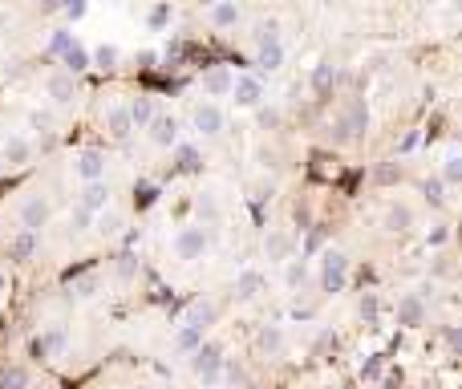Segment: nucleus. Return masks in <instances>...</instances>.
I'll return each mask as SVG.
<instances>
[{"mask_svg": "<svg viewBox=\"0 0 462 389\" xmlns=\"http://www.w3.org/2000/svg\"><path fill=\"white\" fill-rule=\"evenodd\" d=\"M33 248H37V235H33V231H21V235L12 239V259H29Z\"/></svg>", "mask_w": 462, "mask_h": 389, "instance_id": "4be33fe9", "label": "nucleus"}, {"mask_svg": "<svg viewBox=\"0 0 462 389\" xmlns=\"http://www.w3.org/2000/svg\"><path fill=\"white\" fill-rule=\"evenodd\" d=\"M256 345L264 349V353H276L280 345H284V337H280L276 325H268V329H260V337H256Z\"/></svg>", "mask_w": 462, "mask_h": 389, "instance_id": "393cba45", "label": "nucleus"}, {"mask_svg": "<svg viewBox=\"0 0 462 389\" xmlns=\"http://www.w3.org/2000/svg\"><path fill=\"white\" fill-rule=\"evenodd\" d=\"M349 389H353V386H349Z\"/></svg>", "mask_w": 462, "mask_h": 389, "instance_id": "864d4df0", "label": "nucleus"}, {"mask_svg": "<svg viewBox=\"0 0 462 389\" xmlns=\"http://www.w3.org/2000/svg\"><path fill=\"white\" fill-rule=\"evenodd\" d=\"M65 65H69L73 73H82V69L90 65V53H86L82 45H69V49H65Z\"/></svg>", "mask_w": 462, "mask_h": 389, "instance_id": "a878e982", "label": "nucleus"}, {"mask_svg": "<svg viewBox=\"0 0 462 389\" xmlns=\"http://www.w3.org/2000/svg\"><path fill=\"white\" fill-rule=\"evenodd\" d=\"M25 381H29L25 369H16V365L12 369H0V389H25Z\"/></svg>", "mask_w": 462, "mask_h": 389, "instance_id": "cd10ccee", "label": "nucleus"}, {"mask_svg": "<svg viewBox=\"0 0 462 389\" xmlns=\"http://www.w3.org/2000/svg\"><path fill=\"white\" fill-rule=\"evenodd\" d=\"M93 288H97L93 280H82V284H77V296H93Z\"/></svg>", "mask_w": 462, "mask_h": 389, "instance_id": "de8ad7c7", "label": "nucleus"}, {"mask_svg": "<svg viewBox=\"0 0 462 389\" xmlns=\"http://www.w3.org/2000/svg\"><path fill=\"white\" fill-rule=\"evenodd\" d=\"M381 373V357H369L365 365H361V377H377Z\"/></svg>", "mask_w": 462, "mask_h": 389, "instance_id": "e433bc0d", "label": "nucleus"}, {"mask_svg": "<svg viewBox=\"0 0 462 389\" xmlns=\"http://www.w3.org/2000/svg\"><path fill=\"white\" fill-rule=\"evenodd\" d=\"M110 134H114V138H126V134H130V114H126V106L110 110Z\"/></svg>", "mask_w": 462, "mask_h": 389, "instance_id": "b1692460", "label": "nucleus"}, {"mask_svg": "<svg viewBox=\"0 0 462 389\" xmlns=\"http://www.w3.org/2000/svg\"><path fill=\"white\" fill-rule=\"evenodd\" d=\"M45 219H49V207L41 199H25V203H21V223H25V231L37 235V227H45Z\"/></svg>", "mask_w": 462, "mask_h": 389, "instance_id": "0eeeda50", "label": "nucleus"}, {"mask_svg": "<svg viewBox=\"0 0 462 389\" xmlns=\"http://www.w3.org/2000/svg\"><path fill=\"white\" fill-rule=\"evenodd\" d=\"M345 280H349V259H345V252H324V263H321V284L324 292H341L345 288Z\"/></svg>", "mask_w": 462, "mask_h": 389, "instance_id": "f03ea898", "label": "nucleus"}, {"mask_svg": "<svg viewBox=\"0 0 462 389\" xmlns=\"http://www.w3.org/2000/svg\"><path fill=\"white\" fill-rule=\"evenodd\" d=\"M106 203H110V187H106V182H86V191H82V207L93 215V211H101Z\"/></svg>", "mask_w": 462, "mask_h": 389, "instance_id": "1a4fd4ad", "label": "nucleus"}, {"mask_svg": "<svg viewBox=\"0 0 462 389\" xmlns=\"http://www.w3.org/2000/svg\"><path fill=\"white\" fill-rule=\"evenodd\" d=\"M365 130H369V106L365 102H353L341 118H337V130H332V138L345 146V142H357V138H365Z\"/></svg>", "mask_w": 462, "mask_h": 389, "instance_id": "f257e3e1", "label": "nucleus"}, {"mask_svg": "<svg viewBox=\"0 0 462 389\" xmlns=\"http://www.w3.org/2000/svg\"><path fill=\"white\" fill-rule=\"evenodd\" d=\"M442 174H446V182H459V178H462V163H459V154H446V171H442Z\"/></svg>", "mask_w": 462, "mask_h": 389, "instance_id": "473e14b6", "label": "nucleus"}, {"mask_svg": "<svg viewBox=\"0 0 462 389\" xmlns=\"http://www.w3.org/2000/svg\"><path fill=\"white\" fill-rule=\"evenodd\" d=\"M243 389H260V386H243Z\"/></svg>", "mask_w": 462, "mask_h": 389, "instance_id": "3c124183", "label": "nucleus"}, {"mask_svg": "<svg viewBox=\"0 0 462 389\" xmlns=\"http://www.w3.org/2000/svg\"><path fill=\"white\" fill-rule=\"evenodd\" d=\"M199 207H203V215H207V219H215V215H219V211H215V203H211V199H203V203H199Z\"/></svg>", "mask_w": 462, "mask_h": 389, "instance_id": "09e8293b", "label": "nucleus"}, {"mask_svg": "<svg viewBox=\"0 0 462 389\" xmlns=\"http://www.w3.org/2000/svg\"><path fill=\"white\" fill-rule=\"evenodd\" d=\"M203 89L211 93V97H219V93H228L231 89V73L223 69V65H215V69H207L203 73Z\"/></svg>", "mask_w": 462, "mask_h": 389, "instance_id": "f8f14e48", "label": "nucleus"}, {"mask_svg": "<svg viewBox=\"0 0 462 389\" xmlns=\"http://www.w3.org/2000/svg\"><path fill=\"white\" fill-rule=\"evenodd\" d=\"M260 65H264V69H280V65H284V49H280V41L260 45Z\"/></svg>", "mask_w": 462, "mask_h": 389, "instance_id": "412c9836", "label": "nucleus"}, {"mask_svg": "<svg viewBox=\"0 0 462 389\" xmlns=\"http://www.w3.org/2000/svg\"><path fill=\"white\" fill-rule=\"evenodd\" d=\"M150 138H154L158 146H175V142H179V122H175L171 114H158V118L150 122Z\"/></svg>", "mask_w": 462, "mask_h": 389, "instance_id": "423d86ee", "label": "nucleus"}, {"mask_svg": "<svg viewBox=\"0 0 462 389\" xmlns=\"http://www.w3.org/2000/svg\"><path fill=\"white\" fill-rule=\"evenodd\" d=\"M191 365H195V373H199L203 381H211V377L223 369V349L219 345H199L195 357H191Z\"/></svg>", "mask_w": 462, "mask_h": 389, "instance_id": "7ed1b4c3", "label": "nucleus"}, {"mask_svg": "<svg viewBox=\"0 0 462 389\" xmlns=\"http://www.w3.org/2000/svg\"><path fill=\"white\" fill-rule=\"evenodd\" d=\"M73 227H77V231H86V227H90V211H86V207H77V211H73Z\"/></svg>", "mask_w": 462, "mask_h": 389, "instance_id": "58836bf2", "label": "nucleus"}, {"mask_svg": "<svg viewBox=\"0 0 462 389\" xmlns=\"http://www.w3.org/2000/svg\"><path fill=\"white\" fill-rule=\"evenodd\" d=\"M211 320H215V308H211V304H195V308L186 312V329H199V333H203Z\"/></svg>", "mask_w": 462, "mask_h": 389, "instance_id": "6ab92c4d", "label": "nucleus"}, {"mask_svg": "<svg viewBox=\"0 0 462 389\" xmlns=\"http://www.w3.org/2000/svg\"><path fill=\"white\" fill-rule=\"evenodd\" d=\"M260 122H264V126H276L280 114H276V110H264V114H260Z\"/></svg>", "mask_w": 462, "mask_h": 389, "instance_id": "49530a36", "label": "nucleus"}, {"mask_svg": "<svg viewBox=\"0 0 462 389\" xmlns=\"http://www.w3.org/2000/svg\"><path fill=\"white\" fill-rule=\"evenodd\" d=\"M154 195H158L154 187H138V203H142V207H146V203H154Z\"/></svg>", "mask_w": 462, "mask_h": 389, "instance_id": "a19ab883", "label": "nucleus"}, {"mask_svg": "<svg viewBox=\"0 0 462 389\" xmlns=\"http://www.w3.org/2000/svg\"><path fill=\"white\" fill-rule=\"evenodd\" d=\"M264 252H268V259H288L292 256V239L280 235V231H272V235L264 239Z\"/></svg>", "mask_w": 462, "mask_h": 389, "instance_id": "dca6fc26", "label": "nucleus"}, {"mask_svg": "<svg viewBox=\"0 0 462 389\" xmlns=\"http://www.w3.org/2000/svg\"><path fill=\"white\" fill-rule=\"evenodd\" d=\"M235 292H239L243 300L260 296V292H264V276H260V272H239V280H235Z\"/></svg>", "mask_w": 462, "mask_h": 389, "instance_id": "4468645a", "label": "nucleus"}, {"mask_svg": "<svg viewBox=\"0 0 462 389\" xmlns=\"http://www.w3.org/2000/svg\"><path fill=\"white\" fill-rule=\"evenodd\" d=\"M69 33H57V37H53V45H49V49H53V53H65V49H69Z\"/></svg>", "mask_w": 462, "mask_h": 389, "instance_id": "ea45409f", "label": "nucleus"}, {"mask_svg": "<svg viewBox=\"0 0 462 389\" xmlns=\"http://www.w3.org/2000/svg\"><path fill=\"white\" fill-rule=\"evenodd\" d=\"M146 21H150V29H162V25L171 21V4H158V8H150V16H146Z\"/></svg>", "mask_w": 462, "mask_h": 389, "instance_id": "7c9ffc66", "label": "nucleus"}, {"mask_svg": "<svg viewBox=\"0 0 462 389\" xmlns=\"http://www.w3.org/2000/svg\"><path fill=\"white\" fill-rule=\"evenodd\" d=\"M0 292H4V276H0Z\"/></svg>", "mask_w": 462, "mask_h": 389, "instance_id": "8fccbe9b", "label": "nucleus"}, {"mask_svg": "<svg viewBox=\"0 0 462 389\" xmlns=\"http://www.w3.org/2000/svg\"><path fill=\"white\" fill-rule=\"evenodd\" d=\"M195 130H199V134H207V138H211V134H219V130H223V110H219V106H211V102H203V106L195 110Z\"/></svg>", "mask_w": 462, "mask_h": 389, "instance_id": "39448f33", "label": "nucleus"}, {"mask_svg": "<svg viewBox=\"0 0 462 389\" xmlns=\"http://www.w3.org/2000/svg\"><path fill=\"white\" fill-rule=\"evenodd\" d=\"M29 154H33V146H29L25 138H8V142H4V154H0V158H4L8 167H21V163H29Z\"/></svg>", "mask_w": 462, "mask_h": 389, "instance_id": "ddd939ff", "label": "nucleus"}, {"mask_svg": "<svg viewBox=\"0 0 462 389\" xmlns=\"http://www.w3.org/2000/svg\"><path fill=\"white\" fill-rule=\"evenodd\" d=\"M321 227H313V235H308V248H304V252H317V248H321Z\"/></svg>", "mask_w": 462, "mask_h": 389, "instance_id": "79ce46f5", "label": "nucleus"}, {"mask_svg": "<svg viewBox=\"0 0 462 389\" xmlns=\"http://www.w3.org/2000/svg\"><path fill=\"white\" fill-rule=\"evenodd\" d=\"M393 178H398L393 167H381V171H377V182H393Z\"/></svg>", "mask_w": 462, "mask_h": 389, "instance_id": "c03bdc74", "label": "nucleus"}, {"mask_svg": "<svg viewBox=\"0 0 462 389\" xmlns=\"http://www.w3.org/2000/svg\"><path fill=\"white\" fill-rule=\"evenodd\" d=\"M175 345L183 349V353H195V349L203 345V333H199V329H186V325H183V329H179V341H175Z\"/></svg>", "mask_w": 462, "mask_h": 389, "instance_id": "bb28decb", "label": "nucleus"}, {"mask_svg": "<svg viewBox=\"0 0 462 389\" xmlns=\"http://www.w3.org/2000/svg\"><path fill=\"white\" fill-rule=\"evenodd\" d=\"M422 316H426V308H422L417 296H406V300L398 304V320L402 325H422Z\"/></svg>", "mask_w": 462, "mask_h": 389, "instance_id": "f3484780", "label": "nucleus"}, {"mask_svg": "<svg viewBox=\"0 0 462 389\" xmlns=\"http://www.w3.org/2000/svg\"><path fill=\"white\" fill-rule=\"evenodd\" d=\"M256 41H260V45H268V41H280V29H276V21H260V25H256Z\"/></svg>", "mask_w": 462, "mask_h": 389, "instance_id": "c756f323", "label": "nucleus"}, {"mask_svg": "<svg viewBox=\"0 0 462 389\" xmlns=\"http://www.w3.org/2000/svg\"><path fill=\"white\" fill-rule=\"evenodd\" d=\"M93 61H97V65H101V69H110V65H114V61H118V49H114V45H101V49H97V53H93Z\"/></svg>", "mask_w": 462, "mask_h": 389, "instance_id": "2f4dec72", "label": "nucleus"}, {"mask_svg": "<svg viewBox=\"0 0 462 389\" xmlns=\"http://www.w3.org/2000/svg\"><path fill=\"white\" fill-rule=\"evenodd\" d=\"M231 93H235V106H260V97H264V89L256 78H239V82H231Z\"/></svg>", "mask_w": 462, "mask_h": 389, "instance_id": "6e6552de", "label": "nucleus"}, {"mask_svg": "<svg viewBox=\"0 0 462 389\" xmlns=\"http://www.w3.org/2000/svg\"><path fill=\"white\" fill-rule=\"evenodd\" d=\"M446 239H450V231H446V227H434V231H430V248H442Z\"/></svg>", "mask_w": 462, "mask_h": 389, "instance_id": "4c0bfd02", "label": "nucleus"}, {"mask_svg": "<svg viewBox=\"0 0 462 389\" xmlns=\"http://www.w3.org/2000/svg\"><path fill=\"white\" fill-rule=\"evenodd\" d=\"M179 163H183V171H199V154H195L191 146H183V150H179Z\"/></svg>", "mask_w": 462, "mask_h": 389, "instance_id": "72a5a7b5", "label": "nucleus"}, {"mask_svg": "<svg viewBox=\"0 0 462 389\" xmlns=\"http://www.w3.org/2000/svg\"><path fill=\"white\" fill-rule=\"evenodd\" d=\"M61 345H65V333H61V329H53L49 337H37V341H33V357L41 361V357H49L53 349H61Z\"/></svg>", "mask_w": 462, "mask_h": 389, "instance_id": "a211bd4d", "label": "nucleus"}, {"mask_svg": "<svg viewBox=\"0 0 462 389\" xmlns=\"http://www.w3.org/2000/svg\"><path fill=\"white\" fill-rule=\"evenodd\" d=\"M422 195H426L434 207H442V203H446V195H442V178H426V182H422Z\"/></svg>", "mask_w": 462, "mask_h": 389, "instance_id": "c85d7f7f", "label": "nucleus"}, {"mask_svg": "<svg viewBox=\"0 0 462 389\" xmlns=\"http://www.w3.org/2000/svg\"><path fill=\"white\" fill-rule=\"evenodd\" d=\"M410 223H414V215H410V207H402V203L385 211V227H389V231H410Z\"/></svg>", "mask_w": 462, "mask_h": 389, "instance_id": "aec40b11", "label": "nucleus"}, {"mask_svg": "<svg viewBox=\"0 0 462 389\" xmlns=\"http://www.w3.org/2000/svg\"><path fill=\"white\" fill-rule=\"evenodd\" d=\"M77 174H82L86 182H101V174H106V158H101L97 150H86V154H82V163H77Z\"/></svg>", "mask_w": 462, "mask_h": 389, "instance_id": "9d476101", "label": "nucleus"}, {"mask_svg": "<svg viewBox=\"0 0 462 389\" xmlns=\"http://www.w3.org/2000/svg\"><path fill=\"white\" fill-rule=\"evenodd\" d=\"M65 16H69V21H77V16H86V4H69V8H65Z\"/></svg>", "mask_w": 462, "mask_h": 389, "instance_id": "a18cd8bd", "label": "nucleus"}, {"mask_svg": "<svg viewBox=\"0 0 462 389\" xmlns=\"http://www.w3.org/2000/svg\"><path fill=\"white\" fill-rule=\"evenodd\" d=\"M126 114H130V126H150V122H154V106H150V97H134V102L126 106Z\"/></svg>", "mask_w": 462, "mask_h": 389, "instance_id": "2eb2a0df", "label": "nucleus"}, {"mask_svg": "<svg viewBox=\"0 0 462 389\" xmlns=\"http://www.w3.org/2000/svg\"><path fill=\"white\" fill-rule=\"evenodd\" d=\"M377 312V300L373 296H361V316H373Z\"/></svg>", "mask_w": 462, "mask_h": 389, "instance_id": "37998d69", "label": "nucleus"}, {"mask_svg": "<svg viewBox=\"0 0 462 389\" xmlns=\"http://www.w3.org/2000/svg\"><path fill=\"white\" fill-rule=\"evenodd\" d=\"M45 89L57 106H69V102H73V78H65V73H53Z\"/></svg>", "mask_w": 462, "mask_h": 389, "instance_id": "9b49d317", "label": "nucleus"}, {"mask_svg": "<svg viewBox=\"0 0 462 389\" xmlns=\"http://www.w3.org/2000/svg\"><path fill=\"white\" fill-rule=\"evenodd\" d=\"M235 21H239V8H235V4H215V8H211V25L228 29V25H235Z\"/></svg>", "mask_w": 462, "mask_h": 389, "instance_id": "5701e85b", "label": "nucleus"}, {"mask_svg": "<svg viewBox=\"0 0 462 389\" xmlns=\"http://www.w3.org/2000/svg\"><path fill=\"white\" fill-rule=\"evenodd\" d=\"M284 280H288V284L296 288V284L304 280V263H288V276H284Z\"/></svg>", "mask_w": 462, "mask_h": 389, "instance_id": "c9c22d12", "label": "nucleus"}, {"mask_svg": "<svg viewBox=\"0 0 462 389\" xmlns=\"http://www.w3.org/2000/svg\"><path fill=\"white\" fill-rule=\"evenodd\" d=\"M175 252L179 259H199L207 252V235H203V227H183L179 231V239H175Z\"/></svg>", "mask_w": 462, "mask_h": 389, "instance_id": "20e7f679", "label": "nucleus"}, {"mask_svg": "<svg viewBox=\"0 0 462 389\" xmlns=\"http://www.w3.org/2000/svg\"><path fill=\"white\" fill-rule=\"evenodd\" d=\"M138 389H146V386H138Z\"/></svg>", "mask_w": 462, "mask_h": 389, "instance_id": "603ef678", "label": "nucleus"}, {"mask_svg": "<svg viewBox=\"0 0 462 389\" xmlns=\"http://www.w3.org/2000/svg\"><path fill=\"white\" fill-rule=\"evenodd\" d=\"M328 82H332V69H328V65H317V69H313V86L324 89Z\"/></svg>", "mask_w": 462, "mask_h": 389, "instance_id": "f704fd0d", "label": "nucleus"}]
</instances>
